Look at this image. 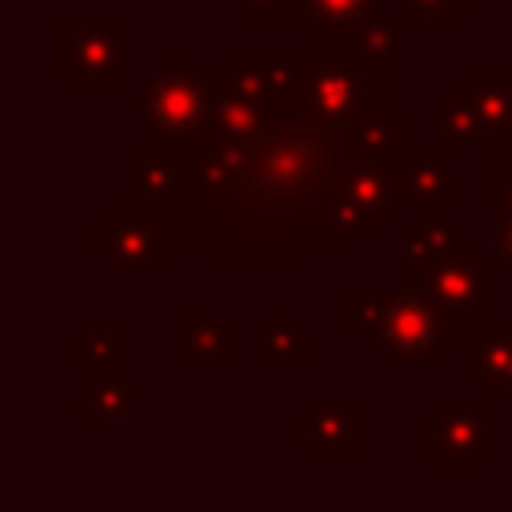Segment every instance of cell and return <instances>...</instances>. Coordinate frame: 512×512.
I'll return each instance as SVG.
<instances>
[{
	"mask_svg": "<svg viewBox=\"0 0 512 512\" xmlns=\"http://www.w3.org/2000/svg\"><path fill=\"white\" fill-rule=\"evenodd\" d=\"M512 372V328H476L472 332V380L488 392Z\"/></svg>",
	"mask_w": 512,
	"mask_h": 512,
	"instance_id": "17",
	"label": "cell"
},
{
	"mask_svg": "<svg viewBox=\"0 0 512 512\" xmlns=\"http://www.w3.org/2000/svg\"><path fill=\"white\" fill-rule=\"evenodd\" d=\"M488 396H492V404H504V408H508V416H512V372H508V376H504Z\"/></svg>",
	"mask_w": 512,
	"mask_h": 512,
	"instance_id": "24",
	"label": "cell"
},
{
	"mask_svg": "<svg viewBox=\"0 0 512 512\" xmlns=\"http://www.w3.org/2000/svg\"><path fill=\"white\" fill-rule=\"evenodd\" d=\"M240 20H304L308 0H236Z\"/></svg>",
	"mask_w": 512,
	"mask_h": 512,
	"instance_id": "21",
	"label": "cell"
},
{
	"mask_svg": "<svg viewBox=\"0 0 512 512\" xmlns=\"http://www.w3.org/2000/svg\"><path fill=\"white\" fill-rule=\"evenodd\" d=\"M292 436L312 456H364V404L360 400H332L312 408L304 420L292 424Z\"/></svg>",
	"mask_w": 512,
	"mask_h": 512,
	"instance_id": "9",
	"label": "cell"
},
{
	"mask_svg": "<svg viewBox=\"0 0 512 512\" xmlns=\"http://www.w3.org/2000/svg\"><path fill=\"white\" fill-rule=\"evenodd\" d=\"M132 404H144V388L128 384L124 368H104V372H92V392L88 400L72 404V416L76 420H124Z\"/></svg>",
	"mask_w": 512,
	"mask_h": 512,
	"instance_id": "14",
	"label": "cell"
},
{
	"mask_svg": "<svg viewBox=\"0 0 512 512\" xmlns=\"http://www.w3.org/2000/svg\"><path fill=\"white\" fill-rule=\"evenodd\" d=\"M404 20H472L484 0H396Z\"/></svg>",
	"mask_w": 512,
	"mask_h": 512,
	"instance_id": "20",
	"label": "cell"
},
{
	"mask_svg": "<svg viewBox=\"0 0 512 512\" xmlns=\"http://www.w3.org/2000/svg\"><path fill=\"white\" fill-rule=\"evenodd\" d=\"M496 272H508L512 276V216L508 220H496V252L488 256Z\"/></svg>",
	"mask_w": 512,
	"mask_h": 512,
	"instance_id": "23",
	"label": "cell"
},
{
	"mask_svg": "<svg viewBox=\"0 0 512 512\" xmlns=\"http://www.w3.org/2000/svg\"><path fill=\"white\" fill-rule=\"evenodd\" d=\"M380 12V0H308V36L312 40H324L332 32H352L356 24H364L368 16Z\"/></svg>",
	"mask_w": 512,
	"mask_h": 512,
	"instance_id": "18",
	"label": "cell"
},
{
	"mask_svg": "<svg viewBox=\"0 0 512 512\" xmlns=\"http://www.w3.org/2000/svg\"><path fill=\"white\" fill-rule=\"evenodd\" d=\"M460 92L472 96V104L484 112L488 128H492V148L512 132V76H472L460 72L452 80Z\"/></svg>",
	"mask_w": 512,
	"mask_h": 512,
	"instance_id": "16",
	"label": "cell"
},
{
	"mask_svg": "<svg viewBox=\"0 0 512 512\" xmlns=\"http://www.w3.org/2000/svg\"><path fill=\"white\" fill-rule=\"evenodd\" d=\"M396 188L404 208L412 212H436L456 200L452 188V144H416L396 160Z\"/></svg>",
	"mask_w": 512,
	"mask_h": 512,
	"instance_id": "8",
	"label": "cell"
},
{
	"mask_svg": "<svg viewBox=\"0 0 512 512\" xmlns=\"http://www.w3.org/2000/svg\"><path fill=\"white\" fill-rule=\"evenodd\" d=\"M436 128L444 144H472V148H492V128L484 120V112L472 104L468 92H460L452 84V92L436 96Z\"/></svg>",
	"mask_w": 512,
	"mask_h": 512,
	"instance_id": "13",
	"label": "cell"
},
{
	"mask_svg": "<svg viewBox=\"0 0 512 512\" xmlns=\"http://www.w3.org/2000/svg\"><path fill=\"white\" fill-rule=\"evenodd\" d=\"M128 28L120 20H60L56 24V72L76 92H124Z\"/></svg>",
	"mask_w": 512,
	"mask_h": 512,
	"instance_id": "5",
	"label": "cell"
},
{
	"mask_svg": "<svg viewBox=\"0 0 512 512\" xmlns=\"http://www.w3.org/2000/svg\"><path fill=\"white\" fill-rule=\"evenodd\" d=\"M336 192L348 196L372 224H400L404 200L396 188V164H368V160H344L336 176Z\"/></svg>",
	"mask_w": 512,
	"mask_h": 512,
	"instance_id": "10",
	"label": "cell"
},
{
	"mask_svg": "<svg viewBox=\"0 0 512 512\" xmlns=\"http://www.w3.org/2000/svg\"><path fill=\"white\" fill-rule=\"evenodd\" d=\"M456 324L448 320L444 308H436L428 296L412 292V288H396L384 296L380 316L372 324V332L364 336V344L388 364V368H432L440 360V352L452 348L456 340Z\"/></svg>",
	"mask_w": 512,
	"mask_h": 512,
	"instance_id": "2",
	"label": "cell"
},
{
	"mask_svg": "<svg viewBox=\"0 0 512 512\" xmlns=\"http://www.w3.org/2000/svg\"><path fill=\"white\" fill-rule=\"evenodd\" d=\"M128 108L144 116L148 132L200 140L212 112V76H204L192 56H172L144 84V92L128 96Z\"/></svg>",
	"mask_w": 512,
	"mask_h": 512,
	"instance_id": "3",
	"label": "cell"
},
{
	"mask_svg": "<svg viewBox=\"0 0 512 512\" xmlns=\"http://www.w3.org/2000/svg\"><path fill=\"white\" fill-rule=\"evenodd\" d=\"M404 288L428 296L464 332L492 308V260L476 256V244L444 224L436 212H416L400 228Z\"/></svg>",
	"mask_w": 512,
	"mask_h": 512,
	"instance_id": "1",
	"label": "cell"
},
{
	"mask_svg": "<svg viewBox=\"0 0 512 512\" xmlns=\"http://www.w3.org/2000/svg\"><path fill=\"white\" fill-rule=\"evenodd\" d=\"M512 216V156H492V220Z\"/></svg>",
	"mask_w": 512,
	"mask_h": 512,
	"instance_id": "22",
	"label": "cell"
},
{
	"mask_svg": "<svg viewBox=\"0 0 512 512\" xmlns=\"http://www.w3.org/2000/svg\"><path fill=\"white\" fill-rule=\"evenodd\" d=\"M416 112H408L404 104H372L364 112H356L344 128H340V148L344 160H368V164H396L404 152L416 148Z\"/></svg>",
	"mask_w": 512,
	"mask_h": 512,
	"instance_id": "7",
	"label": "cell"
},
{
	"mask_svg": "<svg viewBox=\"0 0 512 512\" xmlns=\"http://www.w3.org/2000/svg\"><path fill=\"white\" fill-rule=\"evenodd\" d=\"M348 56L360 68L396 72L400 68V28H396V20H388L384 12H376L364 24H356L348 32Z\"/></svg>",
	"mask_w": 512,
	"mask_h": 512,
	"instance_id": "15",
	"label": "cell"
},
{
	"mask_svg": "<svg viewBox=\"0 0 512 512\" xmlns=\"http://www.w3.org/2000/svg\"><path fill=\"white\" fill-rule=\"evenodd\" d=\"M416 448L436 476H472V468L492 452V408L472 400L440 404L436 416L416 428Z\"/></svg>",
	"mask_w": 512,
	"mask_h": 512,
	"instance_id": "6",
	"label": "cell"
},
{
	"mask_svg": "<svg viewBox=\"0 0 512 512\" xmlns=\"http://www.w3.org/2000/svg\"><path fill=\"white\" fill-rule=\"evenodd\" d=\"M180 336H184V352H180V364L192 368V364H224L232 368L240 360V340L232 328H224L216 316H204V312H184L180 316Z\"/></svg>",
	"mask_w": 512,
	"mask_h": 512,
	"instance_id": "11",
	"label": "cell"
},
{
	"mask_svg": "<svg viewBox=\"0 0 512 512\" xmlns=\"http://www.w3.org/2000/svg\"><path fill=\"white\" fill-rule=\"evenodd\" d=\"M124 352H128V340L120 328H76L72 336V360L88 372L124 368Z\"/></svg>",
	"mask_w": 512,
	"mask_h": 512,
	"instance_id": "19",
	"label": "cell"
},
{
	"mask_svg": "<svg viewBox=\"0 0 512 512\" xmlns=\"http://www.w3.org/2000/svg\"><path fill=\"white\" fill-rule=\"evenodd\" d=\"M252 356L260 368H308L312 360V340L308 332L292 320V312L276 308L272 320L252 336Z\"/></svg>",
	"mask_w": 512,
	"mask_h": 512,
	"instance_id": "12",
	"label": "cell"
},
{
	"mask_svg": "<svg viewBox=\"0 0 512 512\" xmlns=\"http://www.w3.org/2000/svg\"><path fill=\"white\" fill-rule=\"evenodd\" d=\"M168 252H172L168 216L136 200L112 204L108 216L92 224V256H100L112 276H156Z\"/></svg>",
	"mask_w": 512,
	"mask_h": 512,
	"instance_id": "4",
	"label": "cell"
}]
</instances>
